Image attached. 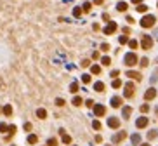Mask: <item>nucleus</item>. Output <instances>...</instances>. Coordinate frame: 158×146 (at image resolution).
Here are the masks:
<instances>
[{
  "label": "nucleus",
  "mask_w": 158,
  "mask_h": 146,
  "mask_svg": "<svg viewBox=\"0 0 158 146\" xmlns=\"http://www.w3.org/2000/svg\"><path fill=\"white\" fill-rule=\"evenodd\" d=\"M155 16H151V14H148V16H144L142 19H141V26L142 28H151L153 24H155Z\"/></svg>",
  "instance_id": "f257e3e1"
},
{
  "label": "nucleus",
  "mask_w": 158,
  "mask_h": 146,
  "mask_svg": "<svg viewBox=\"0 0 158 146\" xmlns=\"http://www.w3.org/2000/svg\"><path fill=\"white\" fill-rule=\"evenodd\" d=\"M136 63H137V56H136L134 52L125 54V64H127V66H134Z\"/></svg>",
  "instance_id": "f03ea898"
},
{
  "label": "nucleus",
  "mask_w": 158,
  "mask_h": 146,
  "mask_svg": "<svg viewBox=\"0 0 158 146\" xmlns=\"http://www.w3.org/2000/svg\"><path fill=\"white\" fill-rule=\"evenodd\" d=\"M141 47L146 49V50L153 47V40H151V37H149V35H144V37H142V40H141Z\"/></svg>",
  "instance_id": "7ed1b4c3"
},
{
  "label": "nucleus",
  "mask_w": 158,
  "mask_h": 146,
  "mask_svg": "<svg viewBox=\"0 0 158 146\" xmlns=\"http://www.w3.org/2000/svg\"><path fill=\"white\" fill-rule=\"evenodd\" d=\"M117 28H118V26H117V23L109 21V23H108V26L103 30V31H104V35H111V33H115V31H117Z\"/></svg>",
  "instance_id": "20e7f679"
},
{
  "label": "nucleus",
  "mask_w": 158,
  "mask_h": 146,
  "mask_svg": "<svg viewBox=\"0 0 158 146\" xmlns=\"http://www.w3.org/2000/svg\"><path fill=\"white\" fill-rule=\"evenodd\" d=\"M123 94H125V97H132V96H134V84H130V82L125 84V92H123Z\"/></svg>",
  "instance_id": "39448f33"
},
{
  "label": "nucleus",
  "mask_w": 158,
  "mask_h": 146,
  "mask_svg": "<svg viewBox=\"0 0 158 146\" xmlns=\"http://www.w3.org/2000/svg\"><path fill=\"white\" fill-rule=\"evenodd\" d=\"M94 113H96L97 117H103V115L106 113V108L103 106V104H96V106H94Z\"/></svg>",
  "instance_id": "423d86ee"
},
{
  "label": "nucleus",
  "mask_w": 158,
  "mask_h": 146,
  "mask_svg": "<svg viewBox=\"0 0 158 146\" xmlns=\"http://www.w3.org/2000/svg\"><path fill=\"white\" fill-rule=\"evenodd\" d=\"M108 125L111 127V129H118V127H120V120H118V118H115V117H111V118H108Z\"/></svg>",
  "instance_id": "0eeeda50"
},
{
  "label": "nucleus",
  "mask_w": 158,
  "mask_h": 146,
  "mask_svg": "<svg viewBox=\"0 0 158 146\" xmlns=\"http://www.w3.org/2000/svg\"><path fill=\"white\" fill-rule=\"evenodd\" d=\"M155 96H156V90H155V89H148V90L144 92V99H146V101H149V99H153Z\"/></svg>",
  "instance_id": "6e6552de"
},
{
  "label": "nucleus",
  "mask_w": 158,
  "mask_h": 146,
  "mask_svg": "<svg viewBox=\"0 0 158 146\" xmlns=\"http://www.w3.org/2000/svg\"><path fill=\"white\" fill-rule=\"evenodd\" d=\"M136 125H137V129H144V127L148 125V118H146V117H141L137 122H136Z\"/></svg>",
  "instance_id": "1a4fd4ad"
},
{
  "label": "nucleus",
  "mask_w": 158,
  "mask_h": 146,
  "mask_svg": "<svg viewBox=\"0 0 158 146\" xmlns=\"http://www.w3.org/2000/svg\"><path fill=\"white\" fill-rule=\"evenodd\" d=\"M111 106H113V108H120V106H122V97H118V96L111 97Z\"/></svg>",
  "instance_id": "9d476101"
},
{
  "label": "nucleus",
  "mask_w": 158,
  "mask_h": 146,
  "mask_svg": "<svg viewBox=\"0 0 158 146\" xmlns=\"http://www.w3.org/2000/svg\"><path fill=\"white\" fill-rule=\"evenodd\" d=\"M125 136H127L125 132H120V134H117V136L113 137V143H120L122 139H125Z\"/></svg>",
  "instance_id": "9b49d317"
},
{
  "label": "nucleus",
  "mask_w": 158,
  "mask_h": 146,
  "mask_svg": "<svg viewBox=\"0 0 158 146\" xmlns=\"http://www.w3.org/2000/svg\"><path fill=\"white\" fill-rule=\"evenodd\" d=\"M94 90L103 92V90H104V84H103V82H96V84H94Z\"/></svg>",
  "instance_id": "f8f14e48"
},
{
  "label": "nucleus",
  "mask_w": 158,
  "mask_h": 146,
  "mask_svg": "<svg viewBox=\"0 0 158 146\" xmlns=\"http://www.w3.org/2000/svg\"><path fill=\"white\" fill-rule=\"evenodd\" d=\"M127 4H125V2H118V5H117V9L120 10V12H125V10H127Z\"/></svg>",
  "instance_id": "ddd939ff"
},
{
  "label": "nucleus",
  "mask_w": 158,
  "mask_h": 146,
  "mask_svg": "<svg viewBox=\"0 0 158 146\" xmlns=\"http://www.w3.org/2000/svg\"><path fill=\"white\" fill-rule=\"evenodd\" d=\"M127 77L134 78V80H141V75H139L137 71H128V73H127Z\"/></svg>",
  "instance_id": "4468645a"
},
{
  "label": "nucleus",
  "mask_w": 158,
  "mask_h": 146,
  "mask_svg": "<svg viewBox=\"0 0 158 146\" xmlns=\"http://www.w3.org/2000/svg\"><path fill=\"white\" fill-rule=\"evenodd\" d=\"M37 117H38V118H45V117H47V111H45L44 108H40V110H37Z\"/></svg>",
  "instance_id": "2eb2a0df"
},
{
  "label": "nucleus",
  "mask_w": 158,
  "mask_h": 146,
  "mask_svg": "<svg viewBox=\"0 0 158 146\" xmlns=\"http://www.w3.org/2000/svg\"><path fill=\"white\" fill-rule=\"evenodd\" d=\"M130 113H132V108H130V106H125V108H123V111H122V115H123L125 118L130 117Z\"/></svg>",
  "instance_id": "dca6fc26"
},
{
  "label": "nucleus",
  "mask_w": 158,
  "mask_h": 146,
  "mask_svg": "<svg viewBox=\"0 0 158 146\" xmlns=\"http://www.w3.org/2000/svg\"><path fill=\"white\" fill-rule=\"evenodd\" d=\"M136 9H137V12H146V10H148V5H144V4H137V7H136Z\"/></svg>",
  "instance_id": "f3484780"
},
{
  "label": "nucleus",
  "mask_w": 158,
  "mask_h": 146,
  "mask_svg": "<svg viewBox=\"0 0 158 146\" xmlns=\"http://www.w3.org/2000/svg\"><path fill=\"white\" fill-rule=\"evenodd\" d=\"M37 141H38V137L35 136V134H31V136H28V143H30V144H35Z\"/></svg>",
  "instance_id": "a211bd4d"
},
{
  "label": "nucleus",
  "mask_w": 158,
  "mask_h": 146,
  "mask_svg": "<svg viewBox=\"0 0 158 146\" xmlns=\"http://www.w3.org/2000/svg\"><path fill=\"white\" fill-rule=\"evenodd\" d=\"M90 71H92L94 75H99V73H101V66H97V64H94V66L90 68Z\"/></svg>",
  "instance_id": "6ab92c4d"
},
{
  "label": "nucleus",
  "mask_w": 158,
  "mask_h": 146,
  "mask_svg": "<svg viewBox=\"0 0 158 146\" xmlns=\"http://www.w3.org/2000/svg\"><path fill=\"white\" fill-rule=\"evenodd\" d=\"M69 90H71L73 94H75V92H78V84H77V82H73V84L69 85Z\"/></svg>",
  "instance_id": "aec40b11"
},
{
  "label": "nucleus",
  "mask_w": 158,
  "mask_h": 146,
  "mask_svg": "<svg viewBox=\"0 0 158 146\" xmlns=\"http://www.w3.org/2000/svg\"><path fill=\"white\" fill-rule=\"evenodd\" d=\"M73 104H75V106H80V104H82V97L75 96V97H73Z\"/></svg>",
  "instance_id": "412c9836"
},
{
  "label": "nucleus",
  "mask_w": 158,
  "mask_h": 146,
  "mask_svg": "<svg viewBox=\"0 0 158 146\" xmlns=\"http://www.w3.org/2000/svg\"><path fill=\"white\" fill-rule=\"evenodd\" d=\"M101 63H103V64H104V66H108V64H111V59H109L108 56H104V58L101 59Z\"/></svg>",
  "instance_id": "4be33fe9"
},
{
  "label": "nucleus",
  "mask_w": 158,
  "mask_h": 146,
  "mask_svg": "<svg viewBox=\"0 0 158 146\" xmlns=\"http://www.w3.org/2000/svg\"><path fill=\"white\" fill-rule=\"evenodd\" d=\"M10 113H12V108H10L9 104H7V106H4V115H7V117H9Z\"/></svg>",
  "instance_id": "5701e85b"
},
{
  "label": "nucleus",
  "mask_w": 158,
  "mask_h": 146,
  "mask_svg": "<svg viewBox=\"0 0 158 146\" xmlns=\"http://www.w3.org/2000/svg\"><path fill=\"white\" fill-rule=\"evenodd\" d=\"M128 47L130 49H137V40H128Z\"/></svg>",
  "instance_id": "b1692460"
},
{
  "label": "nucleus",
  "mask_w": 158,
  "mask_h": 146,
  "mask_svg": "<svg viewBox=\"0 0 158 146\" xmlns=\"http://www.w3.org/2000/svg\"><path fill=\"white\" fill-rule=\"evenodd\" d=\"M113 87H115V89L122 87V80H118V78H115V80H113Z\"/></svg>",
  "instance_id": "393cba45"
},
{
  "label": "nucleus",
  "mask_w": 158,
  "mask_h": 146,
  "mask_svg": "<svg viewBox=\"0 0 158 146\" xmlns=\"http://www.w3.org/2000/svg\"><path fill=\"white\" fill-rule=\"evenodd\" d=\"M82 7H83V10H85V12H89L90 7H92V4H90V2H85V4H83Z\"/></svg>",
  "instance_id": "a878e982"
},
{
  "label": "nucleus",
  "mask_w": 158,
  "mask_h": 146,
  "mask_svg": "<svg viewBox=\"0 0 158 146\" xmlns=\"http://www.w3.org/2000/svg\"><path fill=\"white\" fill-rule=\"evenodd\" d=\"M80 14H82V9H80V7H75V9H73V16H75V18H78Z\"/></svg>",
  "instance_id": "bb28decb"
},
{
  "label": "nucleus",
  "mask_w": 158,
  "mask_h": 146,
  "mask_svg": "<svg viewBox=\"0 0 158 146\" xmlns=\"http://www.w3.org/2000/svg\"><path fill=\"white\" fill-rule=\"evenodd\" d=\"M92 127H94L96 130H99V129H101V122H99V120H94V122H92Z\"/></svg>",
  "instance_id": "cd10ccee"
},
{
  "label": "nucleus",
  "mask_w": 158,
  "mask_h": 146,
  "mask_svg": "<svg viewBox=\"0 0 158 146\" xmlns=\"http://www.w3.org/2000/svg\"><path fill=\"white\" fill-rule=\"evenodd\" d=\"M63 143H64V144H69V143H71V137L64 134V136H63Z\"/></svg>",
  "instance_id": "c85d7f7f"
},
{
  "label": "nucleus",
  "mask_w": 158,
  "mask_h": 146,
  "mask_svg": "<svg viewBox=\"0 0 158 146\" xmlns=\"http://www.w3.org/2000/svg\"><path fill=\"white\" fill-rule=\"evenodd\" d=\"M139 141H141V137H139V134H134V136H132V143H134V144H137Z\"/></svg>",
  "instance_id": "c756f323"
},
{
  "label": "nucleus",
  "mask_w": 158,
  "mask_h": 146,
  "mask_svg": "<svg viewBox=\"0 0 158 146\" xmlns=\"http://www.w3.org/2000/svg\"><path fill=\"white\" fill-rule=\"evenodd\" d=\"M47 144H49V146H58V141H56L54 137H50L49 141H47Z\"/></svg>",
  "instance_id": "7c9ffc66"
},
{
  "label": "nucleus",
  "mask_w": 158,
  "mask_h": 146,
  "mask_svg": "<svg viewBox=\"0 0 158 146\" xmlns=\"http://www.w3.org/2000/svg\"><path fill=\"white\" fill-rule=\"evenodd\" d=\"M9 130V125H5V124H0V132H7Z\"/></svg>",
  "instance_id": "2f4dec72"
},
{
  "label": "nucleus",
  "mask_w": 158,
  "mask_h": 146,
  "mask_svg": "<svg viewBox=\"0 0 158 146\" xmlns=\"http://www.w3.org/2000/svg\"><path fill=\"white\" fill-rule=\"evenodd\" d=\"M120 44H127V42H128V38H127V35H122V37H120Z\"/></svg>",
  "instance_id": "473e14b6"
},
{
  "label": "nucleus",
  "mask_w": 158,
  "mask_h": 146,
  "mask_svg": "<svg viewBox=\"0 0 158 146\" xmlns=\"http://www.w3.org/2000/svg\"><path fill=\"white\" fill-rule=\"evenodd\" d=\"M82 82H83V84H89V82H90V75H83V77H82Z\"/></svg>",
  "instance_id": "72a5a7b5"
},
{
  "label": "nucleus",
  "mask_w": 158,
  "mask_h": 146,
  "mask_svg": "<svg viewBox=\"0 0 158 146\" xmlns=\"http://www.w3.org/2000/svg\"><path fill=\"white\" fill-rule=\"evenodd\" d=\"M141 111H142V113H148V111H149V106H148V104H142V106H141Z\"/></svg>",
  "instance_id": "f704fd0d"
},
{
  "label": "nucleus",
  "mask_w": 158,
  "mask_h": 146,
  "mask_svg": "<svg viewBox=\"0 0 158 146\" xmlns=\"http://www.w3.org/2000/svg\"><path fill=\"white\" fill-rule=\"evenodd\" d=\"M56 104H58V106H63V104H64V99L58 97V99H56Z\"/></svg>",
  "instance_id": "c9c22d12"
},
{
  "label": "nucleus",
  "mask_w": 158,
  "mask_h": 146,
  "mask_svg": "<svg viewBox=\"0 0 158 146\" xmlns=\"http://www.w3.org/2000/svg\"><path fill=\"white\" fill-rule=\"evenodd\" d=\"M148 137H149V139H153V137H156V130H151V132L148 134Z\"/></svg>",
  "instance_id": "e433bc0d"
},
{
  "label": "nucleus",
  "mask_w": 158,
  "mask_h": 146,
  "mask_svg": "<svg viewBox=\"0 0 158 146\" xmlns=\"http://www.w3.org/2000/svg\"><path fill=\"white\" fill-rule=\"evenodd\" d=\"M85 104H87V106H94V101H92V99H87V101H85Z\"/></svg>",
  "instance_id": "4c0bfd02"
},
{
  "label": "nucleus",
  "mask_w": 158,
  "mask_h": 146,
  "mask_svg": "<svg viewBox=\"0 0 158 146\" xmlns=\"http://www.w3.org/2000/svg\"><path fill=\"white\" fill-rule=\"evenodd\" d=\"M101 49L106 52V50H109V45H108V44H103V45H101Z\"/></svg>",
  "instance_id": "58836bf2"
},
{
  "label": "nucleus",
  "mask_w": 158,
  "mask_h": 146,
  "mask_svg": "<svg viewBox=\"0 0 158 146\" xmlns=\"http://www.w3.org/2000/svg\"><path fill=\"white\" fill-rule=\"evenodd\" d=\"M9 132H10V134H14V132H16V125H9Z\"/></svg>",
  "instance_id": "ea45409f"
},
{
  "label": "nucleus",
  "mask_w": 158,
  "mask_h": 146,
  "mask_svg": "<svg viewBox=\"0 0 158 146\" xmlns=\"http://www.w3.org/2000/svg\"><path fill=\"white\" fill-rule=\"evenodd\" d=\"M141 64H142V66H148V59L142 58V59H141Z\"/></svg>",
  "instance_id": "a19ab883"
},
{
  "label": "nucleus",
  "mask_w": 158,
  "mask_h": 146,
  "mask_svg": "<svg viewBox=\"0 0 158 146\" xmlns=\"http://www.w3.org/2000/svg\"><path fill=\"white\" fill-rule=\"evenodd\" d=\"M118 73H120L118 70H113V71H111V77H115V78H117V77H118Z\"/></svg>",
  "instance_id": "79ce46f5"
},
{
  "label": "nucleus",
  "mask_w": 158,
  "mask_h": 146,
  "mask_svg": "<svg viewBox=\"0 0 158 146\" xmlns=\"http://www.w3.org/2000/svg\"><path fill=\"white\" fill-rule=\"evenodd\" d=\"M24 130H31V124H24Z\"/></svg>",
  "instance_id": "37998d69"
},
{
  "label": "nucleus",
  "mask_w": 158,
  "mask_h": 146,
  "mask_svg": "<svg viewBox=\"0 0 158 146\" xmlns=\"http://www.w3.org/2000/svg\"><path fill=\"white\" fill-rule=\"evenodd\" d=\"M90 64V61H87V59H85V61H82V66H89Z\"/></svg>",
  "instance_id": "c03bdc74"
},
{
  "label": "nucleus",
  "mask_w": 158,
  "mask_h": 146,
  "mask_svg": "<svg viewBox=\"0 0 158 146\" xmlns=\"http://www.w3.org/2000/svg\"><path fill=\"white\" fill-rule=\"evenodd\" d=\"M103 2H104V0H94V4H96V5H101Z\"/></svg>",
  "instance_id": "a18cd8bd"
},
{
  "label": "nucleus",
  "mask_w": 158,
  "mask_h": 146,
  "mask_svg": "<svg viewBox=\"0 0 158 146\" xmlns=\"http://www.w3.org/2000/svg\"><path fill=\"white\" fill-rule=\"evenodd\" d=\"M132 2H134V4H141L142 0H132Z\"/></svg>",
  "instance_id": "49530a36"
},
{
  "label": "nucleus",
  "mask_w": 158,
  "mask_h": 146,
  "mask_svg": "<svg viewBox=\"0 0 158 146\" xmlns=\"http://www.w3.org/2000/svg\"><path fill=\"white\" fill-rule=\"evenodd\" d=\"M141 146H149V144H148V143H144V144H141Z\"/></svg>",
  "instance_id": "de8ad7c7"
}]
</instances>
